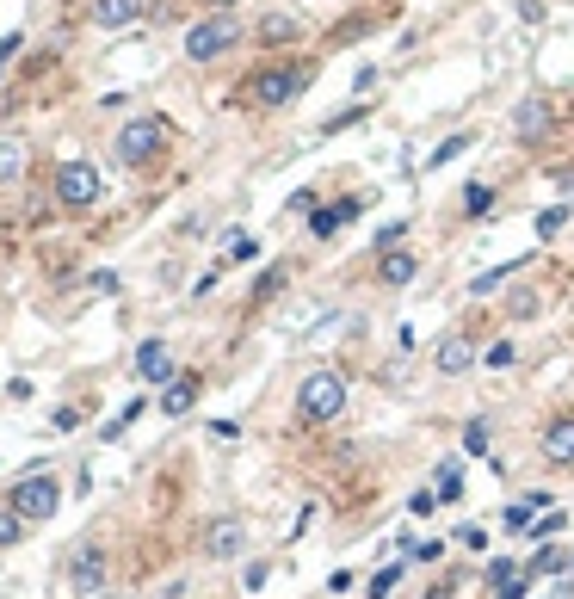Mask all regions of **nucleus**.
<instances>
[{
  "instance_id": "1",
  "label": "nucleus",
  "mask_w": 574,
  "mask_h": 599,
  "mask_svg": "<svg viewBox=\"0 0 574 599\" xmlns=\"http://www.w3.org/2000/svg\"><path fill=\"white\" fill-rule=\"evenodd\" d=\"M118 161L124 167H155L167 149H173V124L161 118V112H142V118H130L124 130H118Z\"/></svg>"
},
{
  "instance_id": "2",
  "label": "nucleus",
  "mask_w": 574,
  "mask_h": 599,
  "mask_svg": "<svg viewBox=\"0 0 574 599\" xmlns=\"http://www.w3.org/2000/svg\"><path fill=\"white\" fill-rule=\"evenodd\" d=\"M235 44H241L235 13H210V19H198V25L186 31V62H217V56H229Z\"/></svg>"
},
{
  "instance_id": "3",
  "label": "nucleus",
  "mask_w": 574,
  "mask_h": 599,
  "mask_svg": "<svg viewBox=\"0 0 574 599\" xmlns=\"http://www.w3.org/2000/svg\"><path fill=\"white\" fill-rule=\"evenodd\" d=\"M346 408V377L340 371H309L303 390H297V414L303 420H340Z\"/></svg>"
},
{
  "instance_id": "4",
  "label": "nucleus",
  "mask_w": 574,
  "mask_h": 599,
  "mask_svg": "<svg viewBox=\"0 0 574 599\" xmlns=\"http://www.w3.org/2000/svg\"><path fill=\"white\" fill-rule=\"evenodd\" d=\"M31 525H44V519H56V507H62V482L50 476V470H31V476H19L13 482V495H7Z\"/></svg>"
},
{
  "instance_id": "5",
  "label": "nucleus",
  "mask_w": 574,
  "mask_h": 599,
  "mask_svg": "<svg viewBox=\"0 0 574 599\" xmlns=\"http://www.w3.org/2000/svg\"><path fill=\"white\" fill-rule=\"evenodd\" d=\"M303 87H309V62H284V68H260L247 81V99L254 105H291Z\"/></svg>"
},
{
  "instance_id": "6",
  "label": "nucleus",
  "mask_w": 574,
  "mask_h": 599,
  "mask_svg": "<svg viewBox=\"0 0 574 599\" xmlns=\"http://www.w3.org/2000/svg\"><path fill=\"white\" fill-rule=\"evenodd\" d=\"M56 204H62V210L99 204V167H93V161H62V167H56Z\"/></svg>"
},
{
  "instance_id": "7",
  "label": "nucleus",
  "mask_w": 574,
  "mask_h": 599,
  "mask_svg": "<svg viewBox=\"0 0 574 599\" xmlns=\"http://www.w3.org/2000/svg\"><path fill=\"white\" fill-rule=\"evenodd\" d=\"M105 581H112V562H105L99 544H81L75 556H68V587H75V593H99Z\"/></svg>"
},
{
  "instance_id": "8",
  "label": "nucleus",
  "mask_w": 574,
  "mask_h": 599,
  "mask_svg": "<svg viewBox=\"0 0 574 599\" xmlns=\"http://www.w3.org/2000/svg\"><path fill=\"white\" fill-rule=\"evenodd\" d=\"M556 124V105L550 99H519L513 105V130H519V143H544Z\"/></svg>"
},
{
  "instance_id": "9",
  "label": "nucleus",
  "mask_w": 574,
  "mask_h": 599,
  "mask_svg": "<svg viewBox=\"0 0 574 599\" xmlns=\"http://www.w3.org/2000/svg\"><path fill=\"white\" fill-rule=\"evenodd\" d=\"M433 365H439L445 377H463V371L476 365V334H445L439 352H433Z\"/></svg>"
},
{
  "instance_id": "10",
  "label": "nucleus",
  "mask_w": 574,
  "mask_h": 599,
  "mask_svg": "<svg viewBox=\"0 0 574 599\" xmlns=\"http://www.w3.org/2000/svg\"><path fill=\"white\" fill-rule=\"evenodd\" d=\"M544 464H556V470L574 464V414H556L544 427Z\"/></svg>"
},
{
  "instance_id": "11",
  "label": "nucleus",
  "mask_w": 574,
  "mask_h": 599,
  "mask_svg": "<svg viewBox=\"0 0 574 599\" xmlns=\"http://www.w3.org/2000/svg\"><path fill=\"white\" fill-rule=\"evenodd\" d=\"M136 377L142 383H167L173 377V346L167 340H142L136 346Z\"/></svg>"
},
{
  "instance_id": "12",
  "label": "nucleus",
  "mask_w": 574,
  "mask_h": 599,
  "mask_svg": "<svg viewBox=\"0 0 574 599\" xmlns=\"http://www.w3.org/2000/svg\"><path fill=\"white\" fill-rule=\"evenodd\" d=\"M414 272H420V260H414L408 248H383V260H377V285L402 291V285H414Z\"/></svg>"
},
{
  "instance_id": "13",
  "label": "nucleus",
  "mask_w": 574,
  "mask_h": 599,
  "mask_svg": "<svg viewBox=\"0 0 574 599\" xmlns=\"http://www.w3.org/2000/svg\"><path fill=\"white\" fill-rule=\"evenodd\" d=\"M358 210H365V204H358V198H346V204H334V210H328V204H321V210H315V217H309V235H321V241H328V235H340V229H346V223L358 217Z\"/></svg>"
},
{
  "instance_id": "14",
  "label": "nucleus",
  "mask_w": 574,
  "mask_h": 599,
  "mask_svg": "<svg viewBox=\"0 0 574 599\" xmlns=\"http://www.w3.org/2000/svg\"><path fill=\"white\" fill-rule=\"evenodd\" d=\"M136 13H142V0H87V19H93V25H105V31L130 25Z\"/></svg>"
},
{
  "instance_id": "15",
  "label": "nucleus",
  "mask_w": 574,
  "mask_h": 599,
  "mask_svg": "<svg viewBox=\"0 0 574 599\" xmlns=\"http://www.w3.org/2000/svg\"><path fill=\"white\" fill-rule=\"evenodd\" d=\"M241 544H247V538H241V525H235V519H217V525H210V538H204V550L217 556V562L241 556Z\"/></svg>"
},
{
  "instance_id": "16",
  "label": "nucleus",
  "mask_w": 574,
  "mask_h": 599,
  "mask_svg": "<svg viewBox=\"0 0 574 599\" xmlns=\"http://www.w3.org/2000/svg\"><path fill=\"white\" fill-rule=\"evenodd\" d=\"M192 402H198V377H179V371H173L167 390H161V408H167V414H186Z\"/></svg>"
},
{
  "instance_id": "17",
  "label": "nucleus",
  "mask_w": 574,
  "mask_h": 599,
  "mask_svg": "<svg viewBox=\"0 0 574 599\" xmlns=\"http://www.w3.org/2000/svg\"><path fill=\"white\" fill-rule=\"evenodd\" d=\"M519 266H525V260H507V266H488V272H476V278H470V297H494V291L507 285V278H513Z\"/></svg>"
},
{
  "instance_id": "18",
  "label": "nucleus",
  "mask_w": 574,
  "mask_h": 599,
  "mask_svg": "<svg viewBox=\"0 0 574 599\" xmlns=\"http://www.w3.org/2000/svg\"><path fill=\"white\" fill-rule=\"evenodd\" d=\"M562 569H568V550H556V544H550V550H537V556L525 562V575H531V581H544V575H562Z\"/></svg>"
},
{
  "instance_id": "19",
  "label": "nucleus",
  "mask_w": 574,
  "mask_h": 599,
  "mask_svg": "<svg viewBox=\"0 0 574 599\" xmlns=\"http://www.w3.org/2000/svg\"><path fill=\"white\" fill-rule=\"evenodd\" d=\"M25 532H31V519H25V513H19V507L7 501V507H0V550H13V544H19Z\"/></svg>"
},
{
  "instance_id": "20",
  "label": "nucleus",
  "mask_w": 574,
  "mask_h": 599,
  "mask_svg": "<svg viewBox=\"0 0 574 599\" xmlns=\"http://www.w3.org/2000/svg\"><path fill=\"white\" fill-rule=\"evenodd\" d=\"M544 507H550L544 495H525V501H513V507H507V525H513V532H531V519L544 513Z\"/></svg>"
},
{
  "instance_id": "21",
  "label": "nucleus",
  "mask_w": 574,
  "mask_h": 599,
  "mask_svg": "<svg viewBox=\"0 0 574 599\" xmlns=\"http://www.w3.org/2000/svg\"><path fill=\"white\" fill-rule=\"evenodd\" d=\"M19 173H25V143H13V136H7V143H0V186H13Z\"/></svg>"
},
{
  "instance_id": "22",
  "label": "nucleus",
  "mask_w": 574,
  "mask_h": 599,
  "mask_svg": "<svg viewBox=\"0 0 574 599\" xmlns=\"http://www.w3.org/2000/svg\"><path fill=\"white\" fill-rule=\"evenodd\" d=\"M470 143H476V136H445V143H439L433 155H426V167H445V161H457V155L470 149Z\"/></svg>"
},
{
  "instance_id": "23",
  "label": "nucleus",
  "mask_w": 574,
  "mask_h": 599,
  "mask_svg": "<svg viewBox=\"0 0 574 599\" xmlns=\"http://www.w3.org/2000/svg\"><path fill=\"white\" fill-rule=\"evenodd\" d=\"M136 414H142V402L130 396V402H124V408L112 414V427H105V439H124V427H136Z\"/></svg>"
},
{
  "instance_id": "24",
  "label": "nucleus",
  "mask_w": 574,
  "mask_h": 599,
  "mask_svg": "<svg viewBox=\"0 0 574 599\" xmlns=\"http://www.w3.org/2000/svg\"><path fill=\"white\" fill-rule=\"evenodd\" d=\"M463 451H470V457L488 451V420H470V427H463Z\"/></svg>"
},
{
  "instance_id": "25",
  "label": "nucleus",
  "mask_w": 574,
  "mask_h": 599,
  "mask_svg": "<svg viewBox=\"0 0 574 599\" xmlns=\"http://www.w3.org/2000/svg\"><path fill=\"white\" fill-rule=\"evenodd\" d=\"M463 210H470V217H488V210H494V192H488V186H470V192H463Z\"/></svg>"
},
{
  "instance_id": "26",
  "label": "nucleus",
  "mask_w": 574,
  "mask_h": 599,
  "mask_svg": "<svg viewBox=\"0 0 574 599\" xmlns=\"http://www.w3.org/2000/svg\"><path fill=\"white\" fill-rule=\"evenodd\" d=\"M439 501H463V482H457V464H439Z\"/></svg>"
},
{
  "instance_id": "27",
  "label": "nucleus",
  "mask_w": 574,
  "mask_h": 599,
  "mask_svg": "<svg viewBox=\"0 0 574 599\" xmlns=\"http://www.w3.org/2000/svg\"><path fill=\"white\" fill-rule=\"evenodd\" d=\"M396 581H402V569H377L365 593H371V599H389V593H396Z\"/></svg>"
},
{
  "instance_id": "28",
  "label": "nucleus",
  "mask_w": 574,
  "mask_h": 599,
  "mask_svg": "<svg viewBox=\"0 0 574 599\" xmlns=\"http://www.w3.org/2000/svg\"><path fill=\"white\" fill-rule=\"evenodd\" d=\"M568 223V204H550V210H537V235H556Z\"/></svg>"
},
{
  "instance_id": "29",
  "label": "nucleus",
  "mask_w": 574,
  "mask_h": 599,
  "mask_svg": "<svg viewBox=\"0 0 574 599\" xmlns=\"http://www.w3.org/2000/svg\"><path fill=\"white\" fill-rule=\"evenodd\" d=\"M260 38H266V44H284V38H297V25H291V19H266Z\"/></svg>"
},
{
  "instance_id": "30",
  "label": "nucleus",
  "mask_w": 574,
  "mask_h": 599,
  "mask_svg": "<svg viewBox=\"0 0 574 599\" xmlns=\"http://www.w3.org/2000/svg\"><path fill=\"white\" fill-rule=\"evenodd\" d=\"M513 359H519V346H513V340H494V346H488V365H494V371H500V365H513Z\"/></svg>"
},
{
  "instance_id": "31",
  "label": "nucleus",
  "mask_w": 574,
  "mask_h": 599,
  "mask_svg": "<svg viewBox=\"0 0 574 599\" xmlns=\"http://www.w3.org/2000/svg\"><path fill=\"white\" fill-rule=\"evenodd\" d=\"M457 544H463V550H488V532H482V525H463Z\"/></svg>"
},
{
  "instance_id": "32",
  "label": "nucleus",
  "mask_w": 574,
  "mask_h": 599,
  "mask_svg": "<svg viewBox=\"0 0 574 599\" xmlns=\"http://www.w3.org/2000/svg\"><path fill=\"white\" fill-rule=\"evenodd\" d=\"M204 433H210V439H229V445L241 439V427H235V420H210V427H204Z\"/></svg>"
},
{
  "instance_id": "33",
  "label": "nucleus",
  "mask_w": 574,
  "mask_h": 599,
  "mask_svg": "<svg viewBox=\"0 0 574 599\" xmlns=\"http://www.w3.org/2000/svg\"><path fill=\"white\" fill-rule=\"evenodd\" d=\"M229 254H235V260H254V254H260V241H254V235H235V248H229Z\"/></svg>"
},
{
  "instance_id": "34",
  "label": "nucleus",
  "mask_w": 574,
  "mask_h": 599,
  "mask_svg": "<svg viewBox=\"0 0 574 599\" xmlns=\"http://www.w3.org/2000/svg\"><path fill=\"white\" fill-rule=\"evenodd\" d=\"M408 507H414V513H433V507H439V488H420V495H414Z\"/></svg>"
},
{
  "instance_id": "35",
  "label": "nucleus",
  "mask_w": 574,
  "mask_h": 599,
  "mask_svg": "<svg viewBox=\"0 0 574 599\" xmlns=\"http://www.w3.org/2000/svg\"><path fill=\"white\" fill-rule=\"evenodd\" d=\"M556 186H562V192H574V167H562V173H556Z\"/></svg>"
},
{
  "instance_id": "36",
  "label": "nucleus",
  "mask_w": 574,
  "mask_h": 599,
  "mask_svg": "<svg viewBox=\"0 0 574 599\" xmlns=\"http://www.w3.org/2000/svg\"><path fill=\"white\" fill-rule=\"evenodd\" d=\"M426 599H457V593H451V581H445V587H433V593H426Z\"/></svg>"
},
{
  "instance_id": "37",
  "label": "nucleus",
  "mask_w": 574,
  "mask_h": 599,
  "mask_svg": "<svg viewBox=\"0 0 574 599\" xmlns=\"http://www.w3.org/2000/svg\"><path fill=\"white\" fill-rule=\"evenodd\" d=\"M210 7H217V13H229V7H235V0H210Z\"/></svg>"
},
{
  "instance_id": "38",
  "label": "nucleus",
  "mask_w": 574,
  "mask_h": 599,
  "mask_svg": "<svg viewBox=\"0 0 574 599\" xmlns=\"http://www.w3.org/2000/svg\"><path fill=\"white\" fill-rule=\"evenodd\" d=\"M568 575H574V556H568Z\"/></svg>"
}]
</instances>
